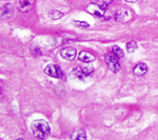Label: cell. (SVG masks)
I'll list each match as a JSON object with an SVG mask.
<instances>
[{
  "instance_id": "6da1fadb",
  "label": "cell",
  "mask_w": 158,
  "mask_h": 140,
  "mask_svg": "<svg viewBox=\"0 0 158 140\" xmlns=\"http://www.w3.org/2000/svg\"><path fill=\"white\" fill-rule=\"evenodd\" d=\"M31 130H32L34 137H36L38 139H45L50 135L51 132L49 122L43 120V119L33 121L32 126H31Z\"/></svg>"
},
{
  "instance_id": "7a4b0ae2",
  "label": "cell",
  "mask_w": 158,
  "mask_h": 140,
  "mask_svg": "<svg viewBox=\"0 0 158 140\" xmlns=\"http://www.w3.org/2000/svg\"><path fill=\"white\" fill-rule=\"evenodd\" d=\"M104 60H106V65H108L110 71H112V72H114V73H117L120 71L121 65L118 60V57H117L116 55L108 53V54L104 55Z\"/></svg>"
},
{
  "instance_id": "3957f363",
  "label": "cell",
  "mask_w": 158,
  "mask_h": 140,
  "mask_svg": "<svg viewBox=\"0 0 158 140\" xmlns=\"http://www.w3.org/2000/svg\"><path fill=\"white\" fill-rule=\"evenodd\" d=\"M35 0H17L16 6L17 10L21 13H27L33 9Z\"/></svg>"
},
{
  "instance_id": "277c9868",
  "label": "cell",
  "mask_w": 158,
  "mask_h": 140,
  "mask_svg": "<svg viewBox=\"0 0 158 140\" xmlns=\"http://www.w3.org/2000/svg\"><path fill=\"white\" fill-rule=\"evenodd\" d=\"M44 73L47 75H49L50 77L53 78H63L62 71L60 70L59 67L55 64H49L47 68H44Z\"/></svg>"
},
{
  "instance_id": "5b68a950",
  "label": "cell",
  "mask_w": 158,
  "mask_h": 140,
  "mask_svg": "<svg viewBox=\"0 0 158 140\" xmlns=\"http://www.w3.org/2000/svg\"><path fill=\"white\" fill-rule=\"evenodd\" d=\"M85 11L96 17H102L104 15V10L101 9L97 3H90L85 7Z\"/></svg>"
},
{
  "instance_id": "8992f818",
  "label": "cell",
  "mask_w": 158,
  "mask_h": 140,
  "mask_svg": "<svg viewBox=\"0 0 158 140\" xmlns=\"http://www.w3.org/2000/svg\"><path fill=\"white\" fill-rule=\"evenodd\" d=\"M76 55H77V52H76V50L74 47H64V49L60 51V56L65 60H70V61L74 60Z\"/></svg>"
},
{
  "instance_id": "52a82bcc",
  "label": "cell",
  "mask_w": 158,
  "mask_h": 140,
  "mask_svg": "<svg viewBox=\"0 0 158 140\" xmlns=\"http://www.w3.org/2000/svg\"><path fill=\"white\" fill-rule=\"evenodd\" d=\"M69 76H70L72 79H77V80H85L86 75L83 71L82 68H74L70 73H69Z\"/></svg>"
},
{
  "instance_id": "ba28073f",
  "label": "cell",
  "mask_w": 158,
  "mask_h": 140,
  "mask_svg": "<svg viewBox=\"0 0 158 140\" xmlns=\"http://www.w3.org/2000/svg\"><path fill=\"white\" fill-rule=\"evenodd\" d=\"M130 17H131V12H130L129 10L122 9L116 12L115 16H114V19H115V21L117 22H123V21H126V20H128Z\"/></svg>"
},
{
  "instance_id": "9c48e42d",
  "label": "cell",
  "mask_w": 158,
  "mask_h": 140,
  "mask_svg": "<svg viewBox=\"0 0 158 140\" xmlns=\"http://www.w3.org/2000/svg\"><path fill=\"white\" fill-rule=\"evenodd\" d=\"M14 14V6L11 3H6L2 6L1 9V19L2 20H6L10 19Z\"/></svg>"
},
{
  "instance_id": "30bf717a",
  "label": "cell",
  "mask_w": 158,
  "mask_h": 140,
  "mask_svg": "<svg viewBox=\"0 0 158 140\" xmlns=\"http://www.w3.org/2000/svg\"><path fill=\"white\" fill-rule=\"evenodd\" d=\"M78 59L85 63H91L96 60V57L92 54V53H89V52H86V51H82V52L79 53Z\"/></svg>"
},
{
  "instance_id": "8fae6325",
  "label": "cell",
  "mask_w": 158,
  "mask_h": 140,
  "mask_svg": "<svg viewBox=\"0 0 158 140\" xmlns=\"http://www.w3.org/2000/svg\"><path fill=\"white\" fill-rule=\"evenodd\" d=\"M148 72V65L143 62H139L133 68V73L136 76H143Z\"/></svg>"
},
{
  "instance_id": "7c38bea8",
  "label": "cell",
  "mask_w": 158,
  "mask_h": 140,
  "mask_svg": "<svg viewBox=\"0 0 158 140\" xmlns=\"http://www.w3.org/2000/svg\"><path fill=\"white\" fill-rule=\"evenodd\" d=\"M72 139H77V140H85L86 139V135H85V132L82 131V130H78V131L74 132L71 136Z\"/></svg>"
},
{
  "instance_id": "4fadbf2b",
  "label": "cell",
  "mask_w": 158,
  "mask_h": 140,
  "mask_svg": "<svg viewBox=\"0 0 158 140\" xmlns=\"http://www.w3.org/2000/svg\"><path fill=\"white\" fill-rule=\"evenodd\" d=\"M63 16V14L61 12H59V11H50L49 12V18L50 19H52V20H58V19H60L61 17Z\"/></svg>"
},
{
  "instance_id": "5bb4252c",
  "label": "cell",
  "mask_w": 158,
  "mask_h": 140,
  "mask_svg": "<svg viewBox=\"0 0 158 140\" xmlns=\"http://www.w3.org/2000/svg\"><path fill=\"white\" fill-rule=\"evenodd\" d=\"M127 51H128V53L130 54H132V53H134L135 51H137V47H138V45H137V43L135 41H130L127 43Z\"/></svg>"
},
{
  "instance_id": "9a60e30c",
  "label": "cell",
  "mask_w": 158,
  "mask_h": 140,
  "mask_svg": "<svg viewBox=\"0 0 158 140\" xmlns=\"http://www.w3.org/2000/svg\"><path fill=\"white\" fill-rule=\"evenodd\" d=\"M112 52H113V54L116 55L118 58H122L124 56L123 51H122L119 47H117V45H114V47H112Z\"/></svg>"
},
{
  "instance_id": "2e32d148",
  "label": "cell",
  "mask_w": 158,
  "mask_h": 140,
  "mask_svg": "<svg viewBox=\"0 0 158 140\" xmlns=\"http://www.w3.org/2000/svg\"><path fill=\"white\" fill-rule=\"evenodd\" d=\"M111 3H112V0H98V2H97V4L102 10H106Z\"/></svg>"
},
{
  "instance_id": "e0dca14e",
  "label": "cell",
  "mask_w": 158,
  "mask_h": 140,
  "mask_svg": "<svg viewBox=\"0 0 158 140\" xmlns=\"http://www.w3.org/2000/svg\"><path fill=\"white\" fill-rule=\"evenodd\" d=\"M74 23H75L77 27H90V24L85 21H79V20H74Z\"/></svg>"
},
{
  "instance_id": "ac0fdd59",
  "label": "cell",
  "mask_w": 158,
  "mask_h": 140,
  "mask_svg": "<svg viewBox=\"0 0 158 140\" xmlns=\"http://www.w3.org/2000/svg\"><path fill=\"white\" fill-rule=\"evenodd\" d=\"M127 2H130V3H133V2H137L138 0H126Z\"/></svg>"
}]
</instances>
